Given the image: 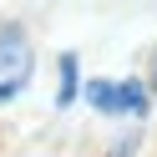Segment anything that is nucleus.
<instances>
[{"label":"nucleus","instance_id":"1","mask_svg":"<svg viewBox=\"0 0 157 157\" xmlns=\"http://www.w3.org/2000/svg\"><path fill=\"white\" fill-rule=\"evenodd\" d=\"M31 71H36V51H31V41H25L21 31H0V101L21 96L25 81H31Z\"/></svg>","mask_w":157,"mask_h":157},{"label":"nucleus","instance_id":"2","mask_svg":"<svg viewBox=\"0 0 157 157\" xmlns=\"http://www.w3.org/2000/svg\"><path fill=\"white\" fill-rule=\"evenodd\" d=\"M86 101L101 117H147V86L142 81H91Z\"/></svg>","mask_w":157,"mask_h":157},{"label":"nucleus","instance_id":"3","mask_svg":"<svg viewBox=\"0 0 157 157\" xmlns=\"http://www.w3.org/2000/svg\"><path fill=\"white\" fill-rule=\"evenodd\" d=\"M71 96H76V56L66 51L61 56V91H56V106H71Z\"/></svg>","mask_w":157,"mask_h":157},{"label":"nucleus","instance_id":"4","mask_svg":"<svg viewBox=\"0 0 157 157\" xmlns=\"http://www.w3.org/2000/svg\"><path fill=\"white\" fill-rule=\"evenodd\" d=\"M132 147H137V142H122V147H117L112 157H132Z\"/></svg>","mask_w":157,"mask_h":157}]
</instances>
